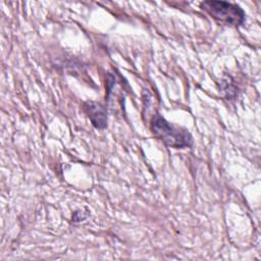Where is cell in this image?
I'll return each mask as SVG.
<instances>
[{
  "label": "cell",
  "instance_id": "1",
  "mask_svg": "<svg viewBox=\"0 0 261 261\" xmlns=\"http://www.w3.org/2000/svg\"><path fill=\"white\" fill-rule=\"evenodd\" d=\"M151 130L158 140L168 147L189 148L193 145V138L187 129L171 124L160 114H156L152 118Z\"/></svg>",
  "mask_w": 261,
  "mask_h": 261
},
{
  "label": "cell",
  "instance_id": "2",
  "mask_svg": "<svg viewBox=\"0 0 261 261\" xmlns=\"http://www.w3.org/2000/svg\"><path fill=\"white\" fill-rule=\"evenodd\" d=\"M200 7L219 22L229 25H241L245 21V12L237 4L225 1H204Z\"/></svg>",
  "mask_w": 261,
  "mask_h": 261
},
{
  "label": "cell",
  "instance_id": "3",
  "mask_svg": "<svg viewBox=\"0 0 261 261\" xmlns=\"http://www.w3.org/2000/svg\"><path fill=\"white\" fill-rule=\"evenodd\" d=\"M84 110L95 127L97 128L106 127L107 116H106L105 108L103 106H101L96 102H87L84 104Z\"/></svg>",
  "mask_w": 261,
  "mask_h": 261
}]
</instances>
